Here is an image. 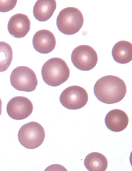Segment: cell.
I'll return each instance as SVG.
<instances>
[{
    "label": "cell",
    "mask_w": 132,
    "mask_h": 171,
    "mask_svg": "<svg viewBox=\"0 0 132 171\" xmlns=\"http://www.w3.org/2000/svg\"><path fill=\"white\" fill-rule=\"evenodd\" d=\"M56 43L54 34L50 31L42 29L37 31L33 39V45L35 49L42 54H47L54 49Z\"/></svg>",
    "instance_id": "obj_9"
},
{
    "label": "cell",
    "mask_w": 132,
    "mask_h": 171,
    "mask_svg": "<svg viewBox=\"0 0 132 171\" xmlns=\"http://www.w3.org/2000/svg\"><path fill=\"white\" fill-rule=\"evenodd\" d=\"M128 122V117L126 113L118 109L110 111L105 119L106 127L111 131L116 132L124 130L127 126Z\"/></svg>",
    "instance_id": "obj_11"
},
{
    "label": "cell",
    "mask_w": 132,
    "mask_h": 171,
    "mask_svg": "<svg viewBox=\"0 0 132 171\" xmlns=\"http://www.w3.org/2000/svg\"><path fill=\"white\" fill-rule=\"evenodd\" d=\"M84 21L80 11L76 8L69 7L60 11L57 18L56 24L61 33L70 35L76 33L80 29Z\"/></svg>",
    "instance_id": "obj_3"
},
{
    "label": "cell",
    "mask_w": 132,
    "mask_h": 171,
    "mask_svg": "<svg viewBox=\"0 0 132 171\" xmlns=\"http://www.w3.org/2000/svg\"><path fill=\"white\" fill-rule=\"evenodd\" d=\"M18 140L24 147L34 149L43 143L45 132L43 127L39 123L31 122L22 126L18 134Z\"/></svg>",
    "instance_id": "obj_4"
},
{
    "label": "cell",
    "mask_w": 132,
    "mask_h": 171,
    "mask_svg": "<svg viewBox=\"0 0 132 171\" xmlns=\"http://www.w3.org/2000/svg\"><path fill=\"white\" fill-rule=\"evenodd\" d=\"M10 81L11 85L16 89L27 92L35 90L38 83L34 72L25 66H18L12 71Z\"/></svg>",
    "instance_id": "obj_5"
},
{
    "label": "cell",
    "mask_w": 132,
    "mask_h": 171,
    "mask_svg": "<svg viewBox=\"0 0 132 171\" xmlns=\"http://www.w3.org/2000/svg\"><path fill=\"white\" fill-rule=\"evenodd\" d=\"M17 0H0V11L4 12L9 11L15 6Z\"/></svg>",
    "instance_id": "obj_16"
},
{
    "label": "cell",
    "mask_w": 132,
    "mask_h": 171,
    "mask_svg": "<svg viewBox=\"0 0 132 171\" xmlns=\"http://www.w3.org/2000/svg\"><path fill=\"white\" fill-rule=\"evenodd\" d=\"M2 101L1 98H0V116L1 115L2 112Z\"/></svg>",
    "instance_id": "obj_17"
},
{
    "label": "cell",
    "mask_w": 132,
    "mask_h": 171,
    "mask_svg": "<svg viewBox=\"0 0 132 171\" xmlns=\"http://www.w3.org/2000/svg\"><path fill=\"white\" fill-rule=\"evenodd\" d=\"M41 73L45 83L55 87L60 85L68 79L70 70L64 60L60 58L53 57L44 64Z\"/></svg>",
    "instance_id": "obj_2"
},
{
    "label": "cell",
    "mask_w": 132,
    "mask_h": 171,
    "mask_svg": "<svg viewBox=\"0 0 132 171\" xmlns=\"http://www.w3.org/2000/svg\"><path fill=\"white\" fill-rule=\"evenodd\" d=\"M12 58L13 52L11 46L4 42H0V72L7 70Z\"/></svg>",
    "instance_id": "obj_15"
},
{
    "label": "cell",
    "mask_w": 132,
    "mask_h": 171,
    "mask_svg": "<svg viewBox=\"0 0 132 171\" xmlns=\"http://www.w3.org/2000/svg\"><path fill=\"white\" fill-rule=\"evenodd\" d=\"M56 7L55 0H38L33 8L34 16L39 21H46L53 15Z\"/></svg>",
    "instance_id": "obj_12"
},
{
    "label": "cell",
    "mask_w": 132,
    "mask_h": 171,
    "mask_svg": "<svg viewBox=\"0 0 132 171\" xmlns=\"http://www.w3.org/2000/svg\"><path fill=\"white\" fill-rule=\"evenodd\" d=\"M88 99L87 93L82 87L76 85L69 86L61 93L60 101L65 107L70 110H77L84 107Z\"/></svg>",
    "instance_id": "obj_7"
},
{
    "label": "cell",
    "mask_w": 132,
    "mask_h": 171,
    "mask_svg": "<svg viewBox=\"0 0 132 171\" xmlns=\"http://www.w3.org/2000/svg\"><path fill=\"white\" fill-rule=\"evenodd\" d=\"M71 61L78 69L87 71L93 69L98 59L97 54L91 46L82 45L75 48L71 55Z\"/></svg>",
    "instance_id": "obj_6"
},
{
    "label": "cell",
    "mask_w": 132,
    "mask_h": 171,
    "mask_svg": "<svg viewBox=\"0 0 132 171\" xmlns=\"http://www.w3.org/2000/svg\"><path fill=\"white\" fill-rule=\"evenodd\" d=\"M33 106L31 100L26 97L17 96L8 102L6 111L9 116L15 120H22L28 117L31 114Z\"/></svg>",
    "instance_id": "obj_8"
},
{
    "label": "cell",
    "mask_w": 132,
    "mask_h": 171,
    "mask_svg": "<svg viewBox=\"0 0 132 171\" xmlns=\"http://www.w3.org/2000/svg\"><path fill=\"white\" fill-rule=\"evenodd\" d=\"M31 22L25 14L18 13L13 15L9 20L8 30L13 36L18 38L23 37L29 31Z\"/></svg>",
    "instance_id": "obj_10"
},
{
    "label": "cell",
    "mask_w": 132,
    "mask_h": 171,
    "mask_svg": "<svg viewBox=\"0 0 132 171\" xmlns=\"http://www.w3.org/2000/svg\"><path fill=\"white\" fill-rule=\"evenodd\" d=\"M94 89V94L98 99L108 104L121 101L127 91L124 81L113 75L106 76L100 78L95 83Z\"/></svg>",
    "instance_id": "obj_1"
},
{
    "label": "cell",
    "mask_w": 132,
    "mask_h": 171,
    "mask_svg": "<svg viewBox=\"0 0 132 171\" xmlns=\"http://www.w3.org/2000/svg\"><path fill=\"white\" fill-rule=\"evenodd\" d=\"M112 55L114 60L122 64L128 63L132 59V45L125 40L119 41L114 46Z\"/></svg>",
    "instance_id": "obj_13"
},
{
    "label": "cell",
    "mask_w": 132,
    "mask_h": 171,
    "mask_svg": "<svg viewBox=\"0 0 132 171\" xmlns=\"http://www.w3.org/2000/svg\"><path fill=\"white\" fill-rule=\"evenodd\" d=\"M84 163L86 168L90 171H104L108 164L106 157L97 152L88 154L84 160Z\"/></svg>",
    "instance_id": "obj_14"
}]
</instances>
